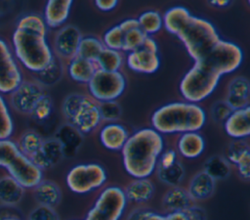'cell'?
I'll use <instances>...</instances> for the list:
<instances>
[{
  "label": "cell",
  "mask_w": 250,
  "mask_h": 220,
  "mask_svg": "<svg viewBox=\"0 0 250 220\" xmlns=\"http://www.w3.org/2000/svg\"><path fill=\"white\" fill-rule=\"evenodd\" d=\"M47 32L48 27L38 14L23 15L17 22L12 35V50L19 64L30 72L42 71L55 57Z\"/></svg>",
  "instance_id": "1"
},
{
  "label": "cell",
  "mask_w": 250,
  "mask_h": 220,
  "mask_svg": "<svg viewBox=\"0 0 250 220\" xmlns=\"http://www.w3.org/2000/svg\"><path fill=\"white\" fill-rule=\"evenodd\" d=\"M163 149V137L156 130L151 127L137 130L129 135L121 150L125 171L133 178H148L155 171Z\"/></svg>",
  "instance_id": "2"
},
{
  "label": "cell",
  "mask_w": 250,
  "mask_h": 220,
  "mask_svg": "<svg viewBox=\"0 0 250 220\" xmlns=\"http://www.w3.org/2000/svg\"><path fill=\"white\" fill-rule=\"evenodd\" d=\"M205 121L206 113L199 105L173 102L160 107L153 112L151 128L161 135L198 132L204 126Z\"/></svg>",
  "instance_id": "3"
},
{
  "label": "cell",
  "mask_w": 250,
  "mask_h": 220,
  "mask_svg": "<svg viewBox=\"0 0 250 220\" xmlns=\"http://www.w3.org/2000/svg\"><path fill=\"white\" fill-rule=\"evenodd\" d=\"M176 36L194 62L203 59L220 40L219 33L210 22L192 15L186 20Z\"/></svg>",
  "instance_id": "4"
},
{
  "label": "cell",
  "mask_w": 250,
  "mask_h": 220,
  "mask_svg": "<svg viewBox=\"0 0 250 220\" xmlns=\"http://www.w3.org/2000/svg\"><path fill=\"white\" fill-rule=\"evenodd\" d=\"M62 112L66 123L83 136L96 131L102 122L99 103L86 94H68L62 101Z\"/></svg>",
  "instance_id": "5"
},
{
  "label": "cell",
  "mask_w": 250,
  "mask_h": 220,
  "mask_svg": "<svg viewBox=\"0 0 250 220\" xmlns=\"http://www.w3.org/2000/svg\"><path fill=\"white\" fill-rule=\"evenodd\" d=\"M221 75L202 61L194 62L180 82V92L186 102L197 104L216 89Z\"/></svg>",
  "instance_id": "6"
},
{
  "label": "cell",
  "mask_w": 250,
  "mask_h": 220,
  "mask_svg": "<svg viewBox=\"0 0 250 220\" xmlns=\"http://www.w3.org/2000/svg\"><path fill=\"white\" fill-rule=\"evenodd\" d=\"M106 180V171L99 163L77 164L69 169L65 178L67 188L78 195L89 194L102 188Z\"/></svg>",
  "instance_id": "7"
},
{
  "label": "cell",
  "mask_w": 250,
  "mask_h": 220,
  "mask_svg": "<svg viewBox=\"0 0 250 220\" xmlns=\"http://www.w3.org/2000/svg\"><path fill=\"white\" fill-rule=\"evenodd\" d=\"M127 202L123 189L106 187L100 193L84 220H120Z\"/></svg>",
  "instance_id": "8"
},
{
  "label": "cell",
  "mask_w": 250,
  "mask_h": 220,
  "mask_svg": "<svg viewBox=\"0 0 250 220\" xmlns=\"http://www.w3.org/2000/svg\"><path fill=\"white\" fill-rule=\"evenodd\" d=\"M87 85L89 96L96 102L115 101L123 94L126 88V79L120 70L97 69Z\"/></svg>",
  "instance_id": "9"
},
{
  "label": "cell",
  "mask_w": 250,
  "mask_h": 220,
  "mask_svg": "<svg viewBox=\"0 0 250 220\" xmlns=\"http://www.w3.org/2000/svg\"><path fill=\"white\" fill-rule=\"evenodd\" d=\"M242 60L243 54L239 46L220 39L200 61L222 76L236 70Z\"/></svg>",
  "instance_id": "10"
},
{
  "label": "cell",
  "mask_w": 250,
  "mask_h": 220,
  "mask_svg": "<svg viewBox=\"0 0 250 220\" xmlns=\"http://www.w3.org/2000/svg\"><path fill=\"white\" fill-rule=\"evenodd\" d=\"M22 80V72L12 48L0 37V94L9 95Z\"/></svg>",
  "instance_id": "11"
},
{
  "label": "cell",
  "mask_w": 250,
  "mask_h": 220,
  "mask_svg": "<svg viewBox=\"0 0 250 220\" xmlns=\"http://www.w3.org/2000/svg\"><path fill=\"white\" fill-rule=\"evenodd\" d=\"M45 94L44 87L36 80H22L9 94V103L14 110L21 114L30 115L37 102Z\"/></svg>",
  "instance_id": "12"
},
{
  "label": "cell",
  "mask_w": 250,
  "mask_h": 220,
  "mask_svg": "<svg viewBox=\"0 0 250 220\" xmlns=\"http://www.w3.org/2000/svg\"><path fill=\"white\" fill-rule=\"evenodd\" d=\"M5 169L8 175L14 178L24 189H33L43 180V170L21 152L15 155Z\"/></svg>",
  "instance_id": "13"
},
{
  "label": "cell",
  "mask_w": 250,
  "mask_h": 220,
  "mask_svg": "<svg viewBox=\"0 0 250 220\" xmlns=\"http://www.w3.org/2000/svg\"><path fill=\"white\" fill-rule=\"evenodd\" d=\"M80 30L74 25H63L58 29L54 37V51L56 57L70 61L77 56L78 46L82 39Z\"/></svg>",
  "instance_id": "14"
},
{
  "label": "cell",
  "mask_w": 250,
  "mask_h": 220,
  "mask_svg": "<svg viewBox=\"0 0 250 220\" xmlns=\"http://www.w3.org/2000/svg\"><path fill=\"white\" fill-rule=\"evenodd\" d=\"M63 157V152L60 142L55 137H51L43 139L40 149L31 160L41 170H44L56 166Z\"/></svg>",
  "instance_id": "15"
},
{
  "label": "cell",
  "mask_w": 250,
  "mask_h": 220,
  "mask_svg": "<svg viewBox=\"0 0 250 220\" xmlns=\"http://www.w3.org/2000/svg\"><path fill=\"white\" fill-rule=\"evenodd\" d=\"M126 64L133 71L151 74L158 70L160 66V59L157 53L139 48L128 53L126 57Z\"/></svg>",
  "instance_id": "16"
},
{
  "label": "cell",
  "mask_w": 250,
  "mask_h": 220,
  "mask_svg": "<svg viewBox=\"0 0 250 220\" xmlns=\"http://www.w3.org/2000/svg\"><path fill=\"white\" fill-rule=\"evenodd\" d=\"M250 108L232 110L224 121V129L227 135L233 140H244L250 135L249 121Z\"/></svg>",
  "instance_id": "17"
},
{
  "label": "cell",
  "mask_w": 250,
  "mask_h": 220,
  "mask_svg": "<svg viewBox=\"0 0 250 220\" xmlns=\"http://www.w3.org/2000/svg\"><path fill=\"white\" fill-rule=\"evenodd\" d=\"M250 85L246 77L236 76L228 85L226 103L232 110L249 107Z\"/></svg>",
  "instance_id": "18"
},
{
  "label": "cell",
  "mask_w": 250,
  "mask_h": 220,
  "mask_svg": "<svg viewBox=\"0 0 250 220\" xmlns=\"http://www.w3.org/2000/svg\"><path fill=\"white\" fill-rule=\"evenodd\" d=\"M101 144L109 151H121L129 138V132L118 122H108L104 124L99 134Z\"/></svg>",
  "instance_id": "19"
},
{
  "label": "cell",
  "mask_w": 250,
  "mask_h": 220,
  "mask_svg": "<svg viewBox=\"0 0 250 220\" xmlns=\"http://www.w3.org/2000/svg\"><path fill=\"white\" fill-rule=\"evenodd\" d=\"M71 5V0H49L42 17L46 26L54 29L62 27L69 16Z\"/></svg>",
  "instance_id": "20"
},
{
  "label": "cell",
  "mask_w": 250,
  "mask_h": 220,
  "mask_svg": "<svg viewBox=\"0 0 250 220\" xmlns=\"http://www.w3.org/2000/svg\"><path fill=\"white\" fill-rule=\"evenodd\" d=\"M193 204L187 189L180 186L170 188L162 198V207L167 213L185 212Z\"/></svg>",
  "instance_id": "21"
},
{
  "label": "cell",
  "mask_w": 250,
  "mask_h": 220,
  "mask_svg": "<svg viewBox=\"0 0 250 220\" xmlns=\"http://www.w3.org/2000/svg\"><path fill=\"white\" fill-rule=\"evenodd\" d=\"M178 153L186 158L193 159L200 156L205 150L203 136L196 132H186L179 136L177 140Z\"/></svg>",
  "instance_id": "22"
},
{
  "label": "cell",
  "mask_w": 250,
  "mask_h": 220,
  "mask_svg": "<svg viewBox=\"0 0 250 220\" xmlns=\"http://www.w3.org/2000/svg\"><path fill=\"white\" fill-rule=\"evenodd\" d=\"M215 188L216 181L204 170H201L191 177L187 191L195 201L209 198L214 194Z\"/></svg>",
  "instance_id": "23"
},
{
  "label": "cell",
  "mask_w": 250,
  "mask_h": 220,
  "mask_svg": "<svg viewBox=\"0 0 250 220\" xmlns=\"http://www.w3.org/2000/svg\"><path fill=\"white\" fill-rule=\"evenodd\" d=\"M55 138L60 142L64 157L74 156L83 143V135L67 123L58 129Z\"/></svg>",
  "instance_id": "24"
},
{
  "label": "cell",
  "mask_w": 250,
  "mask_h": 220,
  "mask_svg": "<svg viewBox=\"0 0 250 220\" xmlns=\"http://www.w3.org/2000/svg\"><path fill=\"white\" fill-rule=\"evenodd\" d=\"M32 190L33 198L38 205L55 208L61 202L62 191L54 181L43 179Z\"/></svg>",
  "instance_id": "25"
},
{
  "label": "cell",
  "mask_w": 250,
  "mask_h": 220,
  "mask_svg": "<svg viewBox=\"0 0 250 220\" xmlns=\"http://www.w3.org/2000/svg\"><path fill=\"white\" fill-rule=\"evenodd\" d=\"M154 190V185L148 178H135L123 191L127 201L144 203L152 198Z\"/></svg>",
  "instance_id": "26"
},
{
  "label": "cell",
  "mask_w": 250,
  "mask_h": 220,
  "mask_svg": "<svg viewBox=\"0 0 250 220\" xmlns=\"http://www.w3.org/2000/svg\"><path fill=\"white\" fill-rule=\"evenodd\" d=\"M25 189L10 175L0 177V203L16 207L23 198Z\"/></svg>",
  "instance_id": "27"
},
{
  "label": "cell",
  "mask_w": 250,
  "mask_h": 220,
  "mask_svg": "<svg viewBox=\"0 0 250 220\" xmlns=\"http://www.w3.org/2000/svg\"><path fill=\"white\" fill-rule=\"evenodd\" d=\"M96 70L97 66L94 62L85 60L78 56L68 61L67 73L75 82L87 84Z\"/></svg>",
  "instance_id": "28"
},
{
  "label": "cell",
  "mask_w": 250,
  "mask_h": 220,
  "mask_svg": "<svg viewBox=\"0 0 250 220\" xmlns=\"http://www.w3.org/2000/svg\"><path fill=\"white\" fill-rule=\"evenodd\" d=\"M94 63L97 69L105 71H119L124 63V57L121 51L104 48Z\"/></svg>",
  "instance_id": "29"
},
{
  "label": "cell",
  "mask_w": 250,
  "mask_h": 220,
  "mask_svg": "<svg viewBox=\"0 0 250 220\" xmlns=\"http://www.w3.org/2000/svg\"><path fill=\"white\" fill-rule=\"evenodd\" d=\"M189 16L190 13L185 7L177 6L170 8L165 12L164 16H162L163 26L169 33L176 35L180 27L184 24V22Z\"/></svg>",
  "instance_id": "30"
},
{
  "label": "cell",
  "mask_w": 250,
  "mask_h": 220,
  "mask_svg": "<svg viewBox=\"0 0 250 220\" xmlns=\"http://www.w3.org/2000/svg\"><path fill=\"white\" fill-rule=\"evenodd\" d=\"M203 170L215 181H217L227 179L230 174L231 167L230 163L226 157L221 155H213L205 161Z\"/></svg>",
  "instance_id": "31"
},
{
  "label": "cell",
  "mask_w": 250,
  "mask_h": 220,
  "mask_svg": "<svg viewBox=\"0 0 250 220\" xmlns=\"http://www.w3.org/2000/svg\"><path fill=\"white\" fill-rule=\"evenodd\" d=\"M42 142L43 138L38 132L26 130L20 136L17 146L23 155L31 159L40 149Z\"/></svg>",
  "instance_id": "32"
},
{
  "label": "cell",
  "mask_w": 250,
  "mask_h": 220,
  "mask_svg": "<svg viewBox=\"0 0 250 220\" xmlns=\"http://www.w3.org/2000/svg\"><path fill=\"white\" fill-rule=\"evenodd\" d=\"M140 29L146 35L151 36L163 27L162 15L157 11H146L137 19Z\"/></svg>",
  "instance_id": "33"
},
{
  "label": "cell",
  "mask_w": 250,
  "mask_h": 220,
  "mask_svg": "<svg viewBox=\"0 0 250 220\" xmlns=\"http://www.w3.org/2000/svg\"><path fill=\"white\" fill-rule=\"evenodd\" d=\"M155 170L159 181L171 188L180 186L185 177V168L179 160L168 168L163 169L156 167Z\"/></svg>",
  "instance_id": "34"
},
{
  "label": "cell",
  "mask_w": 250,
  "mask_h": 220,
  "mask_svg": "<svg viewBox=\"0 0 250 220\" xmlns=\"http://www.w3.org/2000/svg\"><path fill=\"white\" fill-rule=\"evenodd\" d=\"M104 48L102 40L95 36L82 37L77 51V56L85 60L95 62L102 50Z\"/></svg>",
  "instance_id": "35"
},
{
  "label": "cell",
  "mask_w": 250,
  "mask_h": 220,
  "mask_svg": "<svg viewBox=\"0 0 250 220\" xmlns=\"http://www.w3.org/2000/svg\"><path fill=\"white\" fill-rule=\"evenodd\" d=\"M35 75L36 81L42 86L52 85L58 82L62 75V65L61 59H59L58 57H54L49 66L42 71L35 73Z\"/></svg>",
  "instance_id": "36"
},
{
  "label": "cell",
  "mask_w": 250,
  "mask_h": 220,
  "mask_svg": "<svg viewBox=\"0 0 250 220\" xmlns=\"http://www.w3.org/2000/svg\"><path fill=\"white\" fill-rule=\"evenodd\" d=\"M14 133V121L5 97L0 94V140H8Z\"/></svg>",
  "instance_id": "37"
},
{
  "label": "cell",
  "mask_w": 250,
  "mask_h": 220,
  "mask_svg": "<svg viewBox=\"0 0 250 220\" xmlns=\"http://www.w3.org/2000/svg\"><path fill=\"white\" fill-rule=\"evenodd\" d=\"M123 38H124V31L117 24L110 27L104 32L102 42L104 48L121 51L123 46Z\"/></svg>",
  "instance_id": "38"
},
{
  "label": "cell",
  "mask_w": 250,
  "mask_h": 220,
  "mask_svg": "<svg viewBox=\"0 0 250 220\" xmlns=\"http://www.w3.org/2000/svg\"><path fill=\"white\" fill-rule=\"evenodd\" d=\"M99 110L102 121L116 122L121 116V108L116 101L99 103Z\"/></svg>",
  "instance_id": "39"
},
{
  "label": "cell",
  "mask_w": 250,
  "mask_h": 220,
  "mask_svg": "<svg viewBox=\"0 0 250 220\" xmlns=\"http://www.w3.org/2000/svg\"><path fill=\"white\" fill-rule=\"evenodd\" d=\"M146 34L140 29V27L134 28L132 30H129L127 32H124V38H123V46H122V51L124 52H132L137 49H139L145 38Z\"/></svg>",
  "instance_id": "40"
},
{
  "label": "cell",
  "mask_w": 250,
  "mask_h": 220,
  "mask_svg": "<svg viewBox=\"0 0 250 220\" xmlns=\"http://www.w3.org/2000/svg\"><path fill=\"white\" fill-rule=\"evenodd\" d=\"M52 111H53L52 98L47 93H45L43 97L37 102L30 115L34 120L38 122H42L51 115Z\"/></svg>",
  "instance_id": "41"
},
{
  "label": "cell",
  "mask_w": 250,
  "mask_h": 220,
  "mask_svg": "<svg viewBox=\"0 0 250 220\" xmlns=\"http://www.w3.org/2000/svg\"><path fill=\"white\" fill-rule=\"evenodd\" d=\"M250 153L248 144L244 140H233L227 149V160L234 164L246 154Z\"/></svg>",
  "instance_id": "42"
},
{
  "label": "cell",
  "mask_w": 250,
  "mask_h": 220,
  "mask_svg": "<svg viewBox=\"0 0 250 220\" xmlns=\"http://www.w3.org/2000/svg\"><path fill=\"white\" fill-rule=\"evenodd\" d=\"M19 152L16 142L11 139L0 140V167L6 168Z\"/></svg>",
  "instance_id": "43"
},
{
  "label": "cell",
  "mask_w": 250,
  "mask_h": 220,
  "mask_svg": "<svg viewBox=\"0 0 250 220\" xmlns=\"http://www.w3.org/2000/svg\"><path fill=\"white\" fill-rule=\"evenodd\" d=\"M27 220H61V219L55 208L37 204L35 207H33L29 211L27 215Z\"/></svg>",
  "instance_id": "44"
},
{
  "label": "cell",
  "mask_w": 250,
  "mask_h": 220,
  "mask_svg": "<svg viewBox=\"0 0 250 220\" xmlns=\"http://www.w3.org/2000/svg\"><path fill=\"white\" fill-rule=\"evenodd\" d=\"M212 117L217 122H224L231 113L232 110L229 107L226 101H218L212 107Z\"/></svg>",
  "instance_id": "45"
},
{
  "label": "cell",
  "mask_w": 250,
  "mask_h": 220,
  "mask_svg": "<svg viewBox=\"0 0 250 220\" xmlns=\"http://www.w3.org/2000/svg\"><path fill=\"white\" fill-rule=\"evenodd\" d=\"M176 161H178V154L175 150L169 149L163 151L157 160V168H168L172 166Z\"/></svg>",
  "instance_id": "46"
},
{
  "label": "cell",
  "mask_w": 250,
  "mask_h": 220,
  "mask_svg": "<svg viewBox=\"0 0 250 220\" xmlns=\"http://www.w3.org/2000/svg\"><path fill=\"white\" fill-rule=\"evenodd\" d=\"M238 175L241 179L248 181L250 178V153L244 154L236 163Z\"/></svg>",
  "instance_id": "47"
},
{
  "label": "cell",
  "mask_w": 250,
  "mask_h": 220,
  "mask_svg": "<svg viewBox=\"0 0 250 220\" xmlns=\"http://www.w3.org/2000/svg\"><path fill=\"white\" fill-rule=\"evenodd\" d=\"M188 218V220H206V212L205 210L198 205H191L184 212Z\"/></svg>",
  "instance_id": "48"
},
{
  "label": "cell",
  "mask_w": 250,
  "mask_h": 220,
  "mask_svg": "<svg viewBox=\"0 0 250 220\" xmlns=\"http://www.w3.org/2000/svg\"><path fill=\"white\" fill-rule=\"evenodd\" d=\"M152 212V210L145 207H137L130 211L126 220H146V217Z\"/></svg>",
  "instance_id": "49"
},
{
  "label": "cell",
  "mask_w": 250,
  "mask_h": 220,
  "mask_svg": "<svg viewBox=\"0 0 250 220\" xmlns=\"http://www.w3.org/2000/svg\"><path fill=\"white\" fill-rule=\"evenodd\" d=\"M118 4V1L116 0H97L95 1L96 7L103 11V12H109L112 11Z\"/></svg>",
  "instance_id": "50"
},
{
  "label": "cell",
  "mask_w": 250,
  "mask_h": 220,
  "mask_svg": "<svg viewBox=\"0 0 250 220\" xmlns=\"http://www.w3.org/2000/svg\"><path fill=\"white\" fill-rule=\"evenodd\" d=\"M140 48H143L145 50H147V51H150L153 53L158 52V45H157L156 41L151 36H146V38Z\"/></svg>",
  "instance_id": "51"
},
{
  "label": "cell",
  "mask_w": 250,
  "mask_h": 220,
  "mask_svg": "<svg viewBox=\"0 0 250 220\" xmlns=\"http://www.w3.org/2000/svg\"><path fill=\"white\" fill-rule=\"evenodd\" d=\"M118 25L120 26V28L124 32H127L129 30H132L134 28L139 27V23H138L137 19H127V20H124Z\"/></svg>",
  "instance_id": "52"
},
{
  "label": "cell",
  "mask_w": 250,
  "mask_h": 220,
  "mask_svg": "<svg viewBox=\"0 0 250 220\" xmlns=\"http://www.w3.org/2000/svg\"><path fill=\"white\" fill-rule=\"evenodd\" d=\"M167 220H188L186 214L184 212H175V213H167Z\"/></svg>",
  "instance_id": "53"
},
{
  "label": "cell",
  "mask_w": 250,
  "mask_h": 220,
  "mask_svg": "<svg viewBox=\"0 0 250 220\" xmlns=\"http://www.w3.org/2000/svg\"><path fill=\"white\" fill-rule=\"evenodd\" d=\"M146 220H167L166 219V215H161V214H158L154 211H152L147 217Z\"/></svg>",
  "instance_id": "54"
},
{
  "label": "cell",
  "mask_w": 250,
  "mask_h": 220,
  "mask_svg": "<svg viewBox=\"0 0 250 220\" xmlns=\"http://www.w3.org/2000/svg\"><path fill=\"white\" fill-rule=\"evenodd\" d=\"M210 3L213 6H216V7H226V6L229 5V1H227V0H213V1H210Z\"/></svg>",
  "instance_id": "55"
},
{
  "label": "cell",
  "mask_w": 250,
  "mask_h": 220,
  "mask_svg": "<svg viewBox=\"0 0 250 220\" xmlns=\"http://www.w3.org/2000/svg\"><path fill=\"white\" fill-rule=\"evenodd\" d=\"M1 220H21L20 217H9V218H4Z\"/></svg>",
  "instance_id": "56"
}]
</instances>
